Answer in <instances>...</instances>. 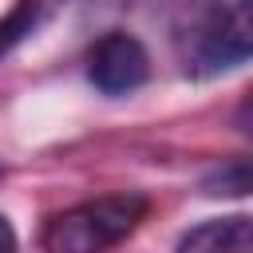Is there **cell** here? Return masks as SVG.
Wrapping results in <instances>:
<instances>
[{
    "label": "cell",
    "mask_w": 253,
    "mask_h": 253,
    "mask_svg": "<svg viewBox=\"0 0 253 253\" xmlns=\"http://www.w3.org/2000/svg\"><path fill=\"white\" fill-rule=\"evenodd\" d=\"M202 194H210V198L253 194V158H229V162L213 166V170L202 178Z\"/></svg>",
    "instance_id": "obj_5"
},
{
    "label": "cell",
    "mask_w": 253,
    "mask_h": 253,
    "mask_svg": "<svg viewBox=\"0 0 253 253\" xmlns=\"http://www.w3.org/2000/svg\"><path fill=\"white\" fill-rule=\"evenodd\" d=\"M178 253H253V213L210 217L178 237Z\"/></svg>",
    "instance_id": "obj_4"
},
{
    "label": "cell",
    "mask_w": 253,
    "mask_h": 253,
    "mask_svg": "<svg viewBox=\"0 0 253 253\" xmlns=\"http://www.w3.org/2000/svg\"><path fill=\"white\" fill-rule=\"evenodd\" d=\"M233 123H237V130L245 134V138H253V91L237 103V111H233Z\"/></svg>",
    "instance_id": "obj_7"
},
{
    "label": "cell",
    "mask_w": 253,
    "mask_h": 253,
    "mask_svg": "<svg viewBox=\"0 0 253 253\" xmlns=\"http://www.w3.org/2000/svg\"><path fill=\"white\" fill-rule=\"evenodd\" d=\"M150 202L142 194H103L55 213L43 225V253H107L126 241L146 217Z\"/></svg>",
    "instance_id": "obj_1"
},
{
    "label": "cell",
    "mask_w": 253,
    "mask_h": 253,
    "mask_svg": "<svg viewBox=\"0 0 253 253\" xmlns=\"http://www.w3.org/2000/svg\"><path fill=\"white\" fill-rule=\"evenodd\" d=\"M150 55L130 32H107L87 51V79L103 95H130L146 83Z\"/></svg>",
    "instance_id": "obj_3"
},
{
    "label": "cell",
    "mask_w": 253,
    "mask_h": 253,
    "mask_svg": "<svg viewBox=\"0 0 253 253\" xmlns=\"http://www.w3.org/2000/svg\"><path fill=\"white\" fill-rule=\"evenodd\" d=\"M40 8H43V0H16V4L8 8V16L0 20V55H8V51L36 28Z\"/></svg>",
    "instance_id": "obj_6"
},
{
    "label": "cell",
    "mask_w": 253,
    "mask_h": 253,
    "mask_svg": "<svg viewBox=\"0 0 253 253\" xmlns=\"http://www.w3.org/2000/svg\"><path fill=\"white\" fill-rule=\"evenodd\" d=\"M20 245H16V229H12V221L0 213V253H16Z\"/></svg>",
    "instance_id": "obj_8"
},
{
    "label": "cell",
    "mask_w": 253,
    "mask_h": 253,
    "mask_svg": "<svg viewBox=\"0 0 253 253\" xmlns=\"http://www.w3.org/2000/svg\"><path fill=\"white\" fill-rule=\"evenodd\" d=\"M245 59H253V0H225L210 8L206 20L194 28L190 67L210 75L229 71Z\"/></svg>",
    "instance_id": "obj_2"
}]
</instances>
